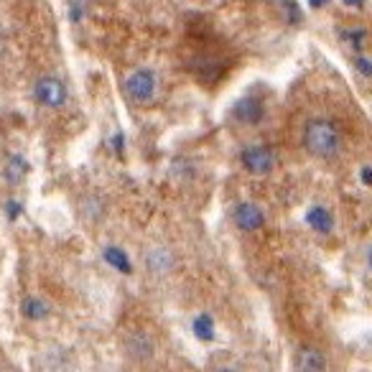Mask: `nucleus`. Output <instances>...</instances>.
Instances as JSON below:
<instances>
[{"label": "nucleus", "instance_id": "0eeeda50", "mask_svg": "<svg viewBox=\"0 0 372 372\" xmlns=\"http://www.w3.org/2000/svg\"><path fill=\"white\" fill-rule=\"evenodd\" d=\"M125 352L133 362H146L153 357V341L143 332H133V334L125 337Z\"/></svg>", "mask_w": 372, "mask_h": 372}, {"label": "nucleus", "instance_id": "4468645a", "mask_svg": "<svg viewBox=\"0 0 372 372\" xmlns=\"http://www.w3.org/2000/svg\"><path fill=\"white\" fill-rule=\"evenodd\" d=\"M341 41H347L352 49H362L367 41V31L365 28H344L341 31Z\"/></svg>", "mask_w": 372, "mask_h": 372}, {"label": "nucleus", "instance_id": "a211bd4d", "mask_svg": "<svg viewBox=\"0 0 372 372\" xmlns=\"http://www.w3.org/2000/svg\"><path fill=\"white\" fill-rule=\"evenodd\" d=\"M6 212H8V219H11V222H16V219H18V214L23 212V204H18L16 199H11V202H6Z\"/></svg>", "mask_w": 372, "mask_h": 372}, {"label": "nucleus", "instance_id": "5701e85b", "mask_svg": "<svg viewBox=\"0 0 372 372\" xmlns=\"http://www.w3.org/2000/svg\"><path fill=\"white\" fill-rule=\"evenodd\" d=\"M367 263H370V268H372V248H370V253H367Z\"/></svg>", "mask_w": 372, "mask_h": 372}, {"label": "nucleus", "instance_id": "ddd939ff", "mask_svg": "<svg viewBox=\"0 0 372 372\" xmlns=\"http://www.w3.org/2000/svg\"><path fill=\"white\" fill-rule=\"evenodd\" d=\"M194 334L202 341L214 339V319H212L209 314H202V317L194 319Z\"/></svg>", "mask_w": 372, "mask_h": 372}, {"label": "nucleus", "instance_id": "20e7f679", "mask_svg": "<svg viewBox=\"0 0 372 372\" xmlns=\"http://www.w3.org/2000/svg\"><path fill=\"white\" fill-rule=\"evenodd\" d=\"M240 161L250 174L266 176L275 168V153L273 148H268V146H248V148L240 153Z\"/></svg>", "mask_w": 372, "mask_h": 372}, {"label": "nucleus", "instance_id": "9d476101", "mask_svg": "<svg viewBox=\"0 0 372 372\" xmlns=\"http://www.w3.org/2000/svg\"><path fill=\"white\" fill-rule=\"evenodd\" d=\"M306 224L314 232H319V235H329V232L334 230V219H332V214L324 207H311L306 212Z\"/></svg>", "mask_w": 372, "mask_h": 372}, {"label": "nucleus", "instance_id": "2eb2a0df", "mask_svg": "<svg viewBox=\"0 0 372 372\" xmlns=\"http://www.w3.org/2000/svg\"><path fill=\"white\" fill-rule=\"evenodd\" d=\"M105 261L112 263V266L118 268V270H123V273H131V263H128V255L120 253L118 248H107L105 250Z\"/></svg>", "mask_w": 372, "mask_h": 372}, {"label": "nucleus", "instance_id": "39448f33", "mask_svg": "<svg viewBox=\"0 0 372 372\" xmlns=\"http://www.w3.org/2000/svg\"><path fill=\"white\" fill-rule=\"evenodd\" d=\"M232 222H235L237 230L255 232L266 224V214H263L261 207L253 204V202H242V204H237L235 209H232Z\"/></svg>", "mask_w": 372, "mask_h": 372}, {"label": "nucleus", "instance_id": "f257e3e1", "mask_svg": "<svg viewBox=\"0 0 372 372\" xmlns=\"http://www.w3.org/2000/svg\"><path fill=\"white\" fill-rule=\"evenodd\" d=\"M304 146L317 158H334L341 148V133L332 120L314 118L304 128Z\"/></svg>", "mask_w": 372, "mask_h": 372}, {"label": "nucleus", "instance_id": "6ab92c4d", "mask_svg": "<svg viewBox=\"0 0 372 372\" xmlns=\"http://www.w3.org/2000/svg\"><path fill=\"white\" fill-rule=\"evenodd\" d=\"M112 146H115V153L123 155V133H115V138H112Z\"/></svg>", "mask_w": 372, "mask_h": 372}, {"label": "nucleus", "instance_id": "9b49d317", "mask_svg": "<svg viewBox=\"0 0 372 372\" xmlns=\"http://www.w3.org/2000/svg\"><path fill=\"white\" fill-rule=\"evenodd\" d=\"M296 367L306 372H322V370H327V357H324L319 349L304 347L296 354Z\"/></svg>", "mask_w": 372, "mask_h": 372}, {"label": "nucleus", "instance_id": "6e6552de", "mask_svg": "<svg viewBox=\"0 0 372 372\" xmlns=\"http://www.w3.org/2000/svg\"><path fill=\"white\" fill-rule=\"evenodd\" d=\"M146 266H148V270L153 275H166L174 268V255L168 253L166 248H153L146 253Z\"/></svg>", "mask_w": 372, "mask_h": 372}, {"label": "nucleus", "instance_id": "f8f14e48", "mask_svg": "<svg viewBox=\"0 0 372 372\" xmlns=\"http://www.w3.org/2000/svg\"><path fill=\"white\" fill-rule=\"evenodd\" d=\"M21 314H23L28 322H41V319L49 314V304H46L44 298H38V296H28L21 304Z\"/></svg>", "mask_w": 372, "mask_h": 372}, {"label": "nucleus", "instance_id": "f3484780", "mask_svg": "<svg viewBox=\"0 0 372 372\" xmlns=\"http://www.w3.org/2000/svg\"><path fill=\"white\" fill-rule=\"evenodd\" d=\"M354 69H357V75L362 77H372V56H354Z\"/></svg>", "mask_w": 372, "mask_h": 372}, {"label": "nucleus", "instance_id": "423d86ee", "mask_svg": "<svg viewBox=\"0 0 372 372\" xmlns=\"http://www.w3.org/2000/svg\"><path fill=\"white\" fill-rule=\"evenodd\" d=\"M266 115V105L258 97H240L232 105V118L242 125H258Z\"/></svg>", "mask_w": 372, "mask_h": 372}, {"label": "nucleus", "instance_id": "412c9836", "mask_svg": "<svg viewBox=\"0 0 372 372\" xmlns=\"http://www.w3.org/2000/svg\"><path fill=\"white\" fill-rule=\"evenodd\" d=\"M344 6H349V8H362L365 6V0H341Z\"/></svg>", "mask_w": 372, "mask_h": 372}, {"label": "nucleus", "instance_id": "4be33fe9", "mask_svg": "<svg viewBox=\"0 0 372 372\" xmlns=\"http://www.w3.org/2000/svg\"><path fill=\"white\" fill-rule=\"evenodd\" d=\"M329 0H309V6L314 8V11H317V8H322V6H327Z\"/></svg>", "mask_w": 372, "mask_h": 372}, {"label": "nucleus", "instance_id": "1a4fd4ad", "mask_svg": "<svg viewBox=\"0 0 372 372\" xmlns=\"http://www.w3.org/2000/svg\"><path fill=\"white\" fill-rule=\"evenodd\" d=\"M26 174H28V161H26L21 153H13L6 161V166H3V179H6V184L8 186L23 184Z\"/></svg>", "mask_w": 372, "mask_h": 372}, {"label": "nucleus", "instance_id": "aec40b11", "mask_svg": "<svg viewBox=\"0 0 372 372\" xmlns=\"http://www.w3.org/2000/svg\"><path fill=\"white\" fill-rule=\"evenodd\" d=\"M360 176H362V184L372 186V166H365V168H362Z\"/></svg>", "mask_w": 372, "mask_h": 372}, {"label": "nucleus", "instance_id": "7ed1b4c3", "mask_svg": "<svg viewBox=\"0 0 372 372\" xmlns=\"http://www.w3.org/2000/svg\"><path fill=\"white\" fill-rule=\"evenodd\" d=\"M33 99L46 110H62L69 99V89L59 77L44 75L33 82Z\"/></svg>", "mask_w": 372, "mask_h": 372}, {"label": "nucleus", "instance_id": "f03ea898", "mask_svg": "<svg viewBox=\"0 0 372 372\" xmlns=\"http://www.w3.org/2000/svg\"><path fill=\"white\" fill-rule=\"evenodd\" d=\"M125 94L133 105H151L158 94V77L153 69H133L131 75L125 77Z\"/></svg>", "mask_w": 372, "mask_h": 372}, {"label": "nucleus", "instance_id": "dca6fc26", "mask_svg": "<svg viewBox=\"0 0 372 372\" xmlns=\"http://www.w3.org/2000/svg\"><path fill=\"white\" fill-rule=\"evenodd\" d=\"M69 18L72 21H82L84 18V13H87V3L84 0H69Z\"/></svg>", "mask_w": 372, "mask_h": 372}]
</instances>
